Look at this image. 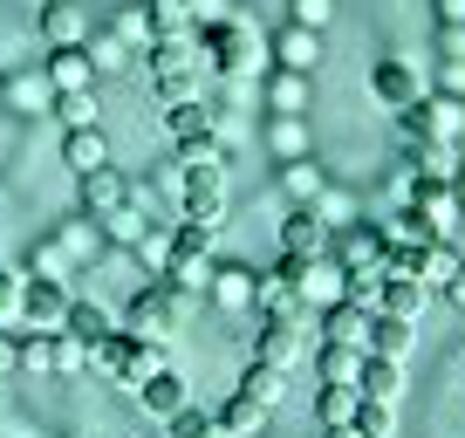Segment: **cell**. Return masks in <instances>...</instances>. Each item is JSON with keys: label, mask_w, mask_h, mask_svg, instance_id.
I'll return each instance as SVG.
<instances>
[{"label": "cell", "mask_w": 465, "mask_h": 438, "mask_svg": "<svg viewBox=\"0 0 465 438\" xmlns=\"http://www.w3.org/2000/svg\"><path fill=\"white\" fill-rule=\"evenodd\" d=\"M315 411H322V424H349V411H356V383H322Z\"/></svg>", "instance_id": "obj_32"}, {"label": "cell", "mask_w": 465, "mask_h": 438, "mask_svg": "<svg viewBox=\"0 0 465 438\" xmlns=\"http://www.w3.org/2000/svg\"><path fill=\"white\" fill-rule=\"evenodd\" d=\"M21 370H55L48 363V329H28V336H21Z\"/></svg>", "instance_id": "obj_37"}, {"label": "cell", "mask_w": 465, "mask_h": 438, "mask_svg": "<svg viewBox=\"0 0 465 438\" xmlns=\"http://www.w3.org/2000/svg\"><path fill=\"white\" fill-rule=\"evenodd\" d=\"M281 254H294V261H322L329 254V226L315 219V205H294L281 219Z\"/></svg>", "instance_id": "obj_14"}, {"label": "cell", "mask_w": 465, "mask_h": 438, "mask_svg": "<svg viewBox=\"0 0 465 438\" xmlns=\"http://www.w3.org/2000/svg\"><path fill=\"white\" fill-rule=\"evenodd\" d=\"M349 424L363 438H391V424H397V404H377V397H363L356 391V411H349Z\"/></svg>", "instance_id": "obj_30"}, {"label": "cell", "mask_w": 465, "mask_h": 438, "mask_svg": "<svg viewBox=\"0 0 465 438\" xmlns=\"http://www.w3.org/2000/svg\"><path fill=\"white\" fill-rule=\"evenodd\" d=\"M62 164H69L75 178H83V172H96V164H110V137H103L96 124L69 131V137H62Z\"/></svg>", "instance_id": "obj_23"}, {"label": "cell", "mask_w": 465, "mask_h": 438, "mask_svg": "<svg viewBox=\"0 0 465 438\" xmlns=\"http://www.w3.org/2000/svg\"><path fill=\"white\" fill-rule=\"evenodd\" d=\"M205 424H213V418H205L199 404H185V411H178V418H172V438H199Z\"/></svg>", "instance_id": "obj_42"}, {"label": "cell", "mask_w": 465, "mask_h": 438, "mask_svg": "<svg viewBox=\"0 0 465 438\" xmlns=\"http://www.w3.org/2000/svg\"><path fill=\"white\" fill-rule=\"evenodd\" d=\"M329 261L342 267V274H383V226H342V234H329Z\"/></svg>", "instance_id": "obj_7"}, {"label": "cell", "mask_w": 465, "mask_h": 438, "mask_svg": "<svg viewBox=\"0 0 465 438\" xmlns=\"http://www.w3.org/2000/svg\"><path fill=\"white\" fill-rule=\"evenodd\" d=\"M377 308H383V315L418 322L424 308H431V288H424L418 274H383V281H377Z\"/></svg>", "instance_id": "obj_18"}, {"label": "cell", "mask_w": 465, "mask_h": 438, "mask_svg": "<svg viewBox=\"0 0 465 438\" xmlns=\"http://www.w3.org/2000/svg\"><path fill=\"white\" fill-rule=\"evenodd\" d=\"M315 322H322V343H356V350H363V336H370V302H349V294H342V302H329Z\"/></svg>", "instance_id": "obj_19"}, {"label": "cell", "mask_w": 465, "mask_h": 438, "mask_svg": "<svg viewBox=\"0 0 465 438\" xmlns=\"http://www.w3.org/2000/svg\"><path fill=\"white\" fill-rule=\"evenodd\" d=\"M62 329H69V336H83L89 350H96V343L110 336V315H103L96 302H69V315H62Z\"/></svg>", "instance_id": "obj_29"}, {"label": "cell", "mask_w": 465, "mask_h": 438, "mask_svg": "<svg viewBox=\"0 0 465 438\" xmlns=\"http://www.w3.org/2000/svg\"><path fill=\"white\" fill-rule=\"evenodd\" d=\"M438 15H445V21H465V0H438Z\"/></svg>", "instance_id": "obj_45"}, {"label": "cell", "mask_w": 465, "mask_h": 438, "mask_svg": "<svg viewBox=\"0 0 465 438\" xmlns=\"http://www.w3.org/2000/svg\"><path fill=\"white\" fill-rule=\"evenodd\" d=\"M21 281H28V274L0 267V322H7V315H21Z\"/></svg>", "instance_id": "obj_39"}, {"label": "cell", "mask_w": 465, "mask_h": 438, "mask_svg": "<svg viewBox=\"0 0 465 438\" xmlns=\"http://www.w3.org/2000/svg\"><path fill=\"white\" fill-rule=\"evenodd\" d=\"M42 42H83V0H42Z\"/></svg>", "instance_id": "obj_24"}, {"label": "cell", "mask_w": 465, "mask_h": 438, "mask_svg": "<svg viewBox=\"0 0 465 438\" xmlns=\"http://www.w3.org/2000/svg\"><path fill=\"white\" fill-rule=\"evenodd\" d=\"M397 131H404V137H445V144H459L465 103L459 96H418L411 110H397Z\"/></svg>", "instance_id": "obj_6"}, {"label": "cell", "mask_w": 465, "mask_h": 438, "mask_svg": "<svg viewBox=\"0 0 465 438\" xmlns=\"http://www.w3.org/2000/svg\"><path fill=\"white\" fill-rule=\"evenodd\" d=\"M356 391H363V397H377V404H397V397H404V356H370V350H363Z\"/></svg>", "instance_id": "obj_20"}, {"label": "cell", "mask_w": 465, "mask_h": 438, "mask_svg": "<svg viewBox=\"0 0 465 438\" xmlns=\"http://www.w3.org/2000/svg\"><path fill=\"white\" fill-rule=\"evenodd\" d=\"M205 302L213 308H253L261 302V274H253L247 261H205Z\"/></svg>", "instance_id": "obj_8"}, {"label": "cell", "mask_w": 465, "mask_h": 438, "mask_svg": "<svg viewBox=\"0 0 465 438\" xmlns=\"http://www.w3.org/2000/svg\"><path fill=\"white\" fill-rule=\"evenodd\" d=\"M55 117L69 124V131H83V124H96V96H89V89H62V96H55Z\"/></svg>", "instance_id": "obj_33"}, {"label": "cell", "mask_w": 465, "mask_h": 438, "mask_svg": "<svg viewBox=\"0 0 465 438\" xmlns=\"http://www.w3.org/2000/svg\"><path fill=\"white\" fill-rule=\"evenodd\" d=\"M103 234H110V240H131V247H137V240H144V219L131 213V199L116 205V213H103Z\"/></svg>", "instance_id": "obj_34"}, {"label": "cell", "mask_w": 465, "mask_h": 438, "mask_svg": "<svg viewBox=\"0 0 465 438\" xmlns=\"http://www.w3.org/2000/svg\"><path fill=\"white\" fill-rule=\"evenodd\" d=\"M451 192H459V205H465V172H459V178H451Z\"/></svg>", "instance_id": "obj_47"}, {"label": "cell", "mask_w": 465, "mask_h": 438, "mask_svg": "<svg viewBox=\"0 0 465 438\" xmlns=\"http://www.w3.org/2000/svg\"><path fill=\"white\" fill-rule=\"evenodd\" d=\"M75 185H83V213H96V219H103V213H116V205H124V192H131L116 164H96V172H83Z\"/></svg>", "instance_id": "obj_22"}, {"label": "cell", "mask_w": 465, "mask_h": 438, "mask_svg": "<svg viewBox=\"0 0 465 438\" xmlns=\"http://www.w3.org/2000/svg\"><path fill=\"white\" fill-rule=\"evenodd\" d=\"M302 96H308V75L281 69V75H274V103H281V117H294V110H302Z\"/></svg>", "instance_id": "obj_36"}, {"label": "cell", "mask_w": 465, "mask_h": 438, "mask_svg": "<svg viewBox=\"0 0 465 438\" xmlns=\"http://www.w3.org/2000/svg\"><path fill=\"white\" fill-rule=\"evenodd\" d=\"M42 69H48V89H55V96H62V89H89V83H96L89 42H62V48H48V62H42Z\"/></svg>", "instance_id": "obj_15"}, {"label": "cell", "mask_w": 465, "mask_h": 438, "mask_svg": "<svg viewBox=\"0 0 465 438\" xmlns=\"http://www.w3.org/2000/svg\"><path fill=\"white\" fill-rule=\"evenodd\" d=\"M411 343H418V322L370 308V336H363V350H370V356H411Z\"/></svg>", "instance_id": "obj_21"}, {"label": "cell", "mask_w": 465, "mask_h": 438, "mask_svg": "<svg viewBox=\"0 0 465 438\" xmlns=\"http://www.w3.org/2000/svg\"><path fill=\"white\" fill-rule=\"evenodd\" d=\"M192 302H199V294L172 288V281L158 274L151 288L131 294V308H124V329H137V336H151V343H172V336H178V322L192 315Z\"/></svg>", "instance_id": "obj_3"}, {"label": "cell", "mask_w": 465, "mask_h": 438, "mask_svg": "<svg viewBox=\"0 0 465 438\" xmlns=\"http://www.w3.org/2000/svg\"><path fill=\"white\" fill-rule=\"evenodd\" d=\"M232 391H240V397H253V404H267V411H274L281 397H288V370H274V363H247V370H240V383H232Z\"/></svg>", "instance_id": "obj_25"}, {"label": "cell", "mask_w": 465, "mask_h": 438, "mask_svg": "<svg viewBox=\"0 0 465 438\" xmlns=\"http://www.w3.org/2000/svg\"><path fill=\"white\" fill-rule=\"evenodd\" d=\"M329 15H335V0H288V21H294V28H329Z\"/></svg>", "instance_id": "obj_35"}, {"label": "cell", "mask_w": 465, "mask_h": 438, "mask_svg": "<svg viewBox=\"0 0 465 438\" xmlns=\"http://www.w3.org/2000/svg\"><path fill=\"white\" fill-rule=\"evenodd\" d=\"M15 370H21V336L0 329V377H15Z\"/></svg>", "instance_id": "obj_43"}, {"label": "cell", "mask_w": 465, "mask_h": 438, "mask_svg": "<svg viewBox=\"0 0 465 438\" xmlns=\"http://www.w3.org/2000/svg\"><path fill=\"white\" fill-rule=\"evenodd\" d=\"M151 55V89H158L164 103H185V96H199V48L185 42V35H158V42L144 48Z\"/></svg>", "instance_id": "obj_4"}, {"label": "cell", "mask_w": 465, "mask_h": 438, "mask_svg": "<svg viewBox=\"0 0 465 438\" xmlns=\"http://www.w3.org/2000/svg\"><path fill=\"white\" fill-rule=\"evenodd\" d=\"M302 350H308L302 322H274V315H261V329H253V363L294 370V363H302Z\"/></svg>", "instance_id": "obj_12"}, {"label": "cell", "mask_w": 465, "mask_h": 438, "mask_svg": "<svg viewBox=\"0 0 465 438\" xmlns=\"http://www.w3.org/2000/svg\"><path fill=\"white\" fill-rule=\"evenodd\" d=\"M267 55H274L281 69H294V75H315V69H322V35H315V28H294V21H288V28L267 42Z\"/></svg>", "instance_id": "obj_16"}, {"label": "cell", "mask_w": 465, "mask_h": 438, "mask_svg": "<svg viewBox=\"0 0 465 438\" xmlns=\"http://www.w3.org/2000/svg\"><path fill=\"white\" fill-rule=\"evenodd\" d=\"M131 397H137V404H144V411H151V418H158V424H172V418H178V411H185V404H192V383H185V377H178V370H172V363H164V370H151V377H144V383H137V391H131Z\"/></svg>", "instance_id": "obj_13"}, {"label": "cell", "mask_w": 465, "mask_h": 438, "mask_svg": "<svg viewBox=\"0 0 465 438\" xmlns=\"http://www.w3.org/2000/svg\"><path fill=\"white\" fill-rule=\"evenodd\" d=\"M116 42H124V48H131V42H137V48H151V21L137 15V7H131V15L116 21Z\"/></svg>", "instance_id": "obj_40"}, {"label": "cell", "mask_w": 465, "mask_h": 438, "mask_svg": "<svg viewBox=\"0 0 465 438\" xmlns=\"http://www.w3.org/2000/svg\"><path fill=\"white\" fill-rule=\"evenodd\" d=\"M96 363L110 370L116 383H144L151 370H164V343H151V336H137V329H110V336L96 343Z\"/></svg>", "instance_id": "obj_5"}, {"label": "cell", "mask_w": 465, "mask_h": 438, "mask_svg": "<svg viewBox=\"0 0 465 438\" xmlns=\"http://www.w3.org/2000/svg\"><path fill=\"white\" fill-rule=\"evenodd\" d=\"M404 205H418L424 219H431V234H451L459 226V192H451V178H424V172H404Z\"/></svg>", "instance_id": "obj_9"}, {"label": "cell", "mask_w": 465, "mask_h": 438, "mask_svg": "<svg viewBox=\"0 0 465 438\" xmlns=\"http://www.w3.org/2000/svg\"><path fill=\"white\" fill-rule=\"evenodd\" d=\"M178 185H185V219L219 226V219H226V144H219V137L178 144Z\"/></svg>", "instance_id": "obj_1"}, {"label": "cell", "mask_w": 465, "mask_h": 438, "mask_svg": "<svg viewBox=\"0 0 465 438\" xmlns=\"http://www.w3.org/2000/svg\"><path fill=\"white\" fill-rule=\"evenodd\" d=\"M370 96H377L383 110L397 117V110H411V103L424 96V83H418V69H411L404 55H383L377 69H370Z\"/></svg>", "instance_id": "obj_11"}, {"label": "cell", "mask_w": 465, "mask_h": 438, "mask_svg": "<svg viewBox=\"0 0 465 438\" xmlns=\"http://www.w3.org/2000/svg\"><path fill=\"white\" fill-rule=\"evenodd\" d=\"M281 192H288L294 205H315L322 199V164H308V158H294L288 172H281Z\"/></svg>", "instance_id": "obj_31"}, {"label": "cell", "mask_w": 465, "mask_h": 438, "mask_svg": "<svg viewBox=\"0 0 465 438\" xmlns=\"http://www.w3.org/2000/svg\"><path fill=\"white\" fill-rule=\"evenodd\" d=\"M267 418H274V411H267V404H253V397H240V391H232L226 404H219V424H226L232 438H253Z\"/></svg>", "instance_id": "obj_27"}, {"label": "cell", "mask_w": 465, "mask_h": 438, "mask_svg": "<svg viewBox=\"0 0 465 438\" xmlns=\"http://www.w3.org/2000/svg\"><path fill=\"white\" fill-rule=\"evenodd\" d=\"M232 21V0H192V28H219Z\"/></svg>", "instance_id": "obj_38"}, {"label": "cell", "mask_w": 465, "mask_h": 438, "mask_svg": "<svg viewBox=\"0 0 465 438\" xmlns=\"http://www.w3.org/2000/svg\"><path fill=\"white\" fill-rule=\"evenodd\" d=\"M69 302H75V294L62 288L55 274H28V281H21V322H28V329H62Z\"/></svg>", "instance_id": "obj_10"}, {"label": "cell", "mask_w": 465, "mask_h": 438, "mask_svg": "<svg viewBox=\"0 0 465 438\" xmlns=\"http://www.w3.org/2000/svg\"><path fill=\"white\" fill-rule=\"evenodd\" d=\"M164 131H172V144H205V137H219V110H205L199 96L164 103Z\"/></svg>", "instance_id": "obj_17"}, {"label": "cell", "mask_w": 465, "mask_h": 438, "mask_svg": "<svg viewBox=\"0 0 465 438\" xmlns=\"http://www.w3.org/2000/svg\"><path fill=\"white\" fill-rule=\"evenodd\" d=\"M89 62H96V75H103V69H124V42H116V35L89 42Z\"/></svg>", "instance_id": "obj_41"}, {"label": "cell", "mask_w": 465, "mask_h": 438, "mask_svg": "<svg viewBox=\"0 0 465 438\" xmlns=\"http://www.w3.org/2000/svg\"><path fill=\"white\" fill-rule=\"evenodd\" d=\"M144 21H151V42H158V35H185L192 0H144Z\"/></svg>", "instance_id": "obj_28"}, {"label": "cell", "mask_w": 465, "mask_h": 438, "mask_svg": "<svg viewBox=\"0 0 465 438\" xmlns=\"http://www.w3.org/2000/svg\"><path fill=\"white\" fill-rule=\"evenodd\" d=\"M315 370H322V383H356L363 350H356V343H322V350H315Z\"/></svg>", "instance_id": "obj_26"}, {"label": "cell", "mask_w": 465, "mask_h": 438, "mask_svg": "<svg viewBox=\"0 0 465 438\" xmlns=\"http://www.w3.org/2000/svg\"><path fill=\"white\" fill-rule=\"evenodd\" d=\"M445 294H451V302H459V308H465V267H459V274H451V281H445Z\"/></svg>", "instance_id": "obj_44"}, {"label": "cell", "mask_w": 465, "mask_h": 438, "mask_svg": "<svg viewBox=\"0 0 465 438\" xmlns=\"http://www.w3.org/2000/svg\"><path fill=\"white\" fill-rule=\"evenodd\" d=\"M329 438H363V432H356V424H329Z\"/></svg>", "instance_id": "obj_46"}, {"label": "cell", "mask_w": 465, "mask_h": 438, "mask_svg": "<svg viewBox=\"0 0 465 438\" xmlns=\"http://www.w3.org/2000/svg\"><path fill=\"white\" fill-rule=\"evenodd\" d=\"M199 55H205V69H219L226 83H247V75H261L267 69V42H261V28L253 21H219V28H199Z\"/></svg>", "instance_id": "obj_2"}]
</instances>
